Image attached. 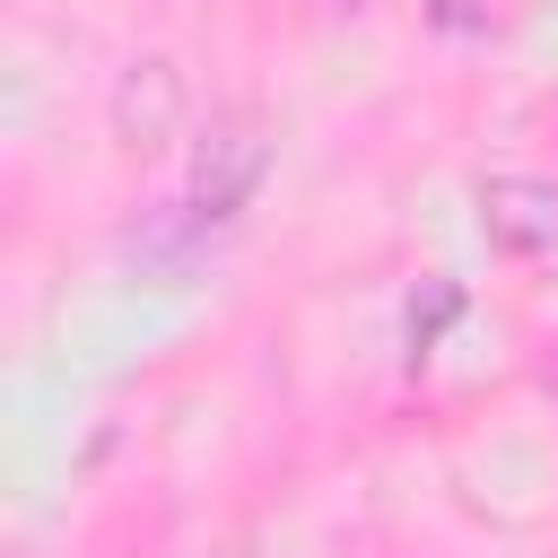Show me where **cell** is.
<instances>
[{
  "instance_id": "277c9868",
  "label": "cell",
  "mask_w": 558,
  "mask_h": 558,
  "mask_svg": "<svg viewBox=\"0 0 558 558\" xmlns=\"http://www.w3.org/2000/svg\"><path fill=\"white\" fill-rule=\"evenodd\" d=\"M227 558H244V549H227Z\"/></svg>"
},
{
  "instance_id": "3957f363",
  "label": "cell",
  "mask_w": 558,
  "mask_h": 558,
  "mask_svg": "<svg viewBox=\"0 0 558 558\" xmlns=\"http://www.w3.org/2000/svg\"><path fill=\"white\" fill-rule=\"evenodd\" d=\"M174 113H183V70H174V61H131L122 87H113V122H122V140H166Z\"/></svg>"
},
{
  "instance_id": "6da1fadb",
  "label": "cell",
  "mask_w": 558,
  "mask_h": 558,
  "mask_svg": "<svg viewBox=\"0 0 558 558\" xmlns=\"http://www.w3.org/2000/svg\"><path fill=\"white\" fill-rule=\"evenodd\" d=\"M262 166H270L262 131H253V122H218V131L201 140V166H192V218H235L244 192L262 183Z\"/></svg>"
},
{
  "instance_id": "7a4b0ae2",
  "label": "cell",
  "mask_w": 558,
  "mask_h": 558,
  "mask_svg": "<svg viewBox=\"0 0 558 558\" xmlns=\"http://www.w3.org/2000/svg\"><path fill=\"white\" fill-rule=\"evenodd\" d=\"M480 227H488V244H506V253L558 244V183H541V174H488V183H480Z\"/></svg>"
}]
</instances>
